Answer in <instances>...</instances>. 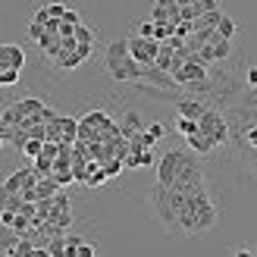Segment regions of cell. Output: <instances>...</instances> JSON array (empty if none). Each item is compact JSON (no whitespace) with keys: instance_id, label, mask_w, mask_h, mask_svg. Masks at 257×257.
<instances>
[{"instance_id":"30bf717a","label":"cell","mask_w":257,"mask_h":257,"mask_svg":"<svg viewBox=\"0 0 257 257\" xmlns=\"http://www.w3.org/2000/svg\"><path fill=\"white\" fill-rule=\"evenodd\" d=\"M22 66H25V50L19 44L0 47V69H22Z\"/></svg>"},{"instance_id":"5bb4252c","label":"cell","mask_w":257,"mask_h":257,"mask_svg":"<svg viewBox=\"0 0 257 257\" xmlns=\"http://www.w3.org/2000/svg\"><path fill=\"white\" fill-rule=\"evenodd\" d=\"M54 63H57V69H75V66H82V63H85V57L79 54V50H63Z\"/></svg>"},{"instance_id":"8992f818","label":"cell","mask_w":257,"mask_h":257,"mask_svg":"<svg viewBox=\"0 0 257 257\" xmlns=\"http://www.w3.org/2000/svg\"><path fill=\"white\" fill-rule=\"evenodd\" d=\"M128 50H132V57L141 63V66H151L154 60L160 54V41L157 38H145V35H132L128 38Z\"/></svg>"},{"instance_id":"ffe728a7","label":"cell","mask_w":257,"mask_h":257,"mask_svg":"<svg viewBox=\"0 0 257 257\" xmlns=\"http://www.w3.org/2000/svg\"><path fill=\"white\" fill-rule=\"evenodd\" d=\"M41 151H44V138H29V141H25V148H22L25 157H38Z\"/></svg>"},{"instance_id":"7a4b0ae2","label":"cell","mask_w":257,"mask_h":257,"mask_svg":"<svg viewBox=\"0 0 257 257\" xmlns=\"http://www.w3.org/2000/svg\"><path fill=\"white\" fill-rule=\"evenodd\" d=\"M185 195L182 191H176L170 185H154L151 188V204H154V213H157V220L170 229V232H179V213L185 207Z\"/></svg>"},{"instance_id":"4316f807","label":"cell","mask_w":257,"mask_h":257,"mask_svg":"<svg viewBox=\"0 0 257 257\" xmlns=\"http://www.w3.org/2000/svg\"><path fill=\"white\" fill-rule=\"evenodd\" d=\"M66 4H47V13H50V19H63V16H66Z\"/></svg>"},{"instance_id":"836d02e7","label":"cell","mask_w":257,"mask_h":257,"mask_svg":"<svg viewBox=\"0 0 257 257\" xmlns=\"http://www.w3.org/2000/svg\"><path fill=\"white\" fill-rule=\"evenodd\" d=\"M63 22H69V25H82V19H79V13H75V10H66V16H63Z\"/></svg>"},{"instance_id":"f1b7e54d","label":"cell","mask_w":257,"mask_h":257,"mask_svg":"<svg viewBox=\"0 0 257 257\" xmlns=\"http://www.w3.org/2000/svg\"><path fill=\"white\" fill-rule=\"evenodd\" d=\"M148 135H151L154 141H160V138L166 135V125H163V122H151V125H148Z\"/></svg>"},{"instance_id":"e0dca14e","label":"cell","mask_w":257,"mask_h":257,"mask_svg":"<svg viewBox=\"0 0 257 257\" xmlns=\"http://www.w3.org/2000/svg\"><path fill=\"white\" fill-rule=\"evenodd\" d=\"M141 128H145V125H141V116H138L135 110H128V113H125V122H122V135L132 138L135 132H141Z\"/></svg>"},{"instance_id":"cb8c5ba5","label":"cell","mask_w":257,"mask_h":257,"mask_svg":"<svg viewBox=\"0 0 257 257\" xmlns=\"http://www.w3.org/2000/svg\"><path fill=\"white\" fill-rule=\"evenodd\" d=\"M79 245H82V235H75V232H66V257H75Z\"/></svg>"},{"instance_id":"8d00e7d4","label":"cell","mask_w":257,"mask_h":257,"mask_svg":"<svg viewBox=\"0 0 257 257\" xmlns=\"http://www.w3.org/2000/svg\"><path fill=\"white\" fill-rule=\"evenodd\" d=\"M251 254H257V248H248V245H245V248L235 251V257H251Z\"/></svg>"},{"instance_id":"1f68e13d","label":"cell","mask_w":257,"mask_h":257,"mask_svg":"<svg viewBox=\"0 0 257 257\" xmlns=\"http://www.w3.org/2000/svg\"><path fill=\"white\" fill-rule=\"evenodd\" d=\"M198 10L201 13H210V10H220V4H216V0H198Z\"/></svg>"},{"instance_id":"44dd1931","label":"cell","mask_w":257,"mask_h":257,"mask_svg":"<svg viewBox=\"0 0 257 257\" xmlns=\"http://www.w3.org/2000/svg\"><path fill=\"white\" fill-rule=\"evenodd\" d=\"M176 128L182 135H195L198 132V119H188V116H179V122H176Z\"/></svg>"},{"instance_id":"d6a6232c","label":"cell","mask_w":257,"mask_h":257,"mask_svg":"<svg viewBox=\"0 0 257 257\" xmlns=\"http://www.w3.org/2000/svg\"><path fill=\"white\" fill-rule=\"evenodd\" d=\"M75 257H94V245H79V251H75Z\"/></svg>"},{"instance_id":"8fae6325","label":"cell","mask_w":257,"mask_h":257,"mask_svg":"<svg viewBox=\"0 0 257 257\" xmlns=\"http://www.w3.org/2000/svg\"><path fill=\"white\" fill-rule=\"evenodd\" d=\"M176 110H179V116H188V119H201L204 116V107L201 100H195V97H179L176 100Z\"/></svg>"},{"instance_id":"9a60e30c","label":"cell","mask_w":257,"mask_h":257,"mask_svg":"<svg viewBox=\"0 0 257 257\" xmlns=\"http://www.w3.org/2000/svg\"><path fill=\"white\" fill-rule=\"evenodd\" d=\"M223 16H226L223 10H210V13H201V16L195 19V29H216Z\"/></svg>"},{"instance_id":"74e56055","label":"cell","mask_w":257,"mask_h":257,"mask_svg":"<svg viewBox=\"0 0 257 257\" xmlns=\"http://www.w3.org/2000/svg\"><path fill=\"white\" fill-rule=\"evenodd\" d=\"M160 7H179V0H157Z\"/></svg>"},{"instance_id":"484cf974","label":"cell","mask_w":257,"mask_h":257,"mask_svg":"<svg viewBox=\"0 0 257 257\" xmlns=\"http://www.w3.org/2000/svg\"><path fill=\"white\" fill-rule=\"evenodd\" d=\"M0 125H19V113H16V107H7V110H4Z\"/></svg>"},{"instance_id":"7402d4cb","label":"cell","mask_w":257,"mask_h":257,"mask_svg":"<svg viewBox=\"0 0 257 257\" xmlns=\"http://www.w3.org/2000/svg\"><path fill=\"white\" fill-rule=\"evenodd\" d=\"M216 32H220L223 38H235V32H238V29H235V22L229 19V16H223V19H220V25H216Z\"/></svg>"},{"instance_id":"f546056e","label":"cell","mask_w":257,"mask_h":257,"mask_svg":"<svg viewBox=\"0 0 257 257\" xmlns=\"http://www.w3.org/2000/svg\"><path fill=\"white\" fill-rule=\"evenodd\" d=\"M191 32H195V22H179V25H176V35H179V38H188Z\"/></svg>"},{"instance_id":"d6986e66","label":"cell","mask_w":257,"mask_h":257,"mask_svg":"<svg viewBox=\"0 0 257 257\" xmlns=\"http://www.w3.org/2000/svg\"><path fill=\"white\" fill-rule=\"evenodd\" d=\"M47 251H50V257H66V235L50 238L47 241Z\"/></svg>"},{"instance_id":"9c48e42d","label":"cell","mask_w":257,"mask_h":257,"mask_svg":"<svg viewBox=\"0 0 257 257\" xmlns=\"http://www.w3.org/2000/svg\"><path fill=\"white\" fill-rule=\"evenodd\" d=\"M141 82H148V85H154V88H163V91H176V79H173V72H166V69H160V66H145V79Z\"/></svg>"},{"instance_id":"ba28073f","label":"cell","mask_w":257,"mask_h":257,"mask_svg":"<svg viewBox=\"0 0 257 257\" xmlns=\"http://www.w3.org/2000/svg\"><path fill=\"white\" fill-rule=\"evenodd\" d=\"M173 79H176L179 88H185L188 82H204V79H207V66H204V63H198V60H185V66L176 69Z\"/></svg>"},{"instance_id":"3957f363","label":"cell","mask_w":257,"mask_h":257,"mask_svg":"<svg viewBox=\"0 0 257 257\" xmlns=\"http://www.w3.org/2000/svg\"><path fill=\"white\" fill-rule=\"evenodd\" d=\"M170 188H176V191H182V195H195V191H201V188H207V185H204V170H201V160H198V154L191 151V148L185 151L182 170H179V176H176V182H173Z\"/></svg>"},{"instance_id":"d4e9b609","label":"cell","mask_w":257,"mask_h":257,"mask_svg":"<svg viewBox=\"0 0 257 257\" xmlns=\"http://www.w3.org/2000/svg\"><path fill=\"white\" fill-rule=\"evenodd\" d=\"M75 38H79V44H94V32L85 25H75Z\"/></svg>"},{"instance_id":"f35d334b","label":"cell","mask_w":257,"mask_h":257,"mask_svg":"<svg viewBox=\"0 0 257 257\" xmlns=\"http://www.w3.org/2000/svg\"><path fill=\"white\" fill-rule=\"evenodd\" d=\"M188 4H198V0H179V7H188Z\"/></svg>"},{"instance_id":"603a6c76","label":"cell","mask_w":257,"mask_h":257,"mask_svg":"<svg viewBox=\"0 0 257 257\" xmlns=\"http://www.w3.org/2000/svg\"><path fill=\"white\" fill-rule=\"evenodd\" d=\"M19 72H22V69H0V85H4V88L16 85V82H19Z\"/></svg>"},{"instance_id":"4dcf8cb0","label":"cell","mask_w":257,"mask_h":257,"mask_svg":"<svg viewBox=\"0 0 257 257\" xmlns=\"http://www.w3.org/2000/svg\"><path fill=\"white\" fill-rule=\"evenodd\" d=\"M13 220H16V210H0V226H13Z\"/></svg>"},{"instance_id":"2e32d148","label":"cell","mask_w":257,"mask_h":257,"mask_svg":"<svg viewBox=\"0 0 257 257\" xmlns=\"http://www.w3.org/2000/svg\"><path fill=\"white\" fill-rule=\"evenodd\" d=\"M132 50H128V38H122V41H113L110 47H107V63H116V60H122V57H128Z\"/></svg>"},{"instance_id":"277c9868","label":"cell","mask_w":257,"mask_h":257,"mask_svg":"<svg viewBox=\"0 0 257 257\" xmlns=\"http://www.w3.org/2000/svg\"><path fill=\"white\" fill-rule=\"evenodd\" d=\"M107 72H110L116 82H125V85H135V82L145 79V66H141L132 54L122 57V60H116V63H107Z\"/></svg>"},{"instance_id":"5b68a950","label":"cell","mask_w":257,"mask_h":257,"mask_svg":"<svg viewBox=\"0 0 257 257\" xmlns=\"http://www.w3.org/2000/svg\"><path fill=\"white\" fill-rule=\"evenodd\" d=\"M198 132H204V135H210L213 138V145H226L229 141V125H226V119H223V113H216V110H204V116L198 119Z\"/></svg>"},{"instance_id":"7c38bea8","label":"cell","mask_w":257,"mask_h":257,"mask_svg":"<svg viewBox=\"0 0 257 257\" xmlns=\"http://www.w3.org/2000/svg\"><path fill=\"white\" fill-rule=\"evenodd\" d=\"M16 107V113H19V119H25V116H41L44 113V100H38V97H22L19 104H13Z\"/></svg>"},{"instance_id":"6da1fadb","label":"cell","mask_w":257,"mask_h":257,"mask_svg":"<svg viewBox=\"0 0 257 257\" xmlns=\"http://www.w3.org/2000/svg\"><path fill=\"white\" fill-rule=\"evenodd\" d=\"M185 207L179 213V232L182 235H198V232H207V229L216 223V207L207 195V188L195 191V195H185Z\"/></svg>"},{"instance_id":"4fadbf2b","label":"cell","mask_w":257,"mask_h":257,"mask_svg":"<svg viewBox=\"0 0 257 257\" xmlns=\"http://www.w3.org/2000/svg\"><path fill=\"white\" fill-rule=\"evenodd\" d=\"M185 141H188V148L195 151V154H210L216 145H213V138L210 135H204V132H195V135H185Z\"/></svg>"},{"instance_id":"83f0119b","label":"cell","mask_w":257,"mask_h":257,"mask_svg":"<svg viewBox=\"0 0 257 257\" xmlns=\"http://www.w3.org/2000/svg\"><path fill=\"white\" fill-rule=\"evenodd\" d=\"M44 32H47V29H44V25L32 19V25H29V38H32V41H41V38H44Z\"/></svg>"},{"instance_id":"d590c367","label":"cell","mask_w":257,"mask_h":257,"mask_svg":"<svg viewBox=\"0 0 257 257\" xmlns=\"http://www.w3.org/2000/svg\"><path fill=\"white\" fill-rule=\"evenodd\" d=\"M245 82H248L251 88H257V66H251V69H248V75H245Z\"/></svg>"},{"instance_id":"52a82bcc","label":"cell","mask_w":257,"mask_h":257,"mask_svg":"<svg viewBox=\"0 0 257 257\" xmlns=\"http://www.w3.org/2000/svg\"><path fill=\"white\" fill-rule=\"evenodd\" d=\"M182 160H185V151H166L160 163H157V182L160 185H173L179 170H182Z\"/></svg>"},{"instance_id":"e575fe53","label":"cell","mask_w":257,"mask_h":257,"mask_svg":"<svg viewBox=\"0 0 257 257\" xmlns=\"http://www.w3.org/2000/svg\"><path fill=\"white\" fill-rule=\"evenodd\" d=\"M47 19H50V13H47V7H41L35 13V22H41V25H47Z\"/></svg>"},{"instance_id":"ac0fdd59","label":"cell","mask_w":257,"mask_h":257,"mask_svg":"<svg viewBox=\"0 0 257 257\" xmlns=\"http://www.w3.org/2000/svg\"><path fill=\"white\" fill-rule=\"evenodd\" d=\"M35 170H38V176H54V157L38 154V157H35Z\"/></svg>"}]
</instances>
